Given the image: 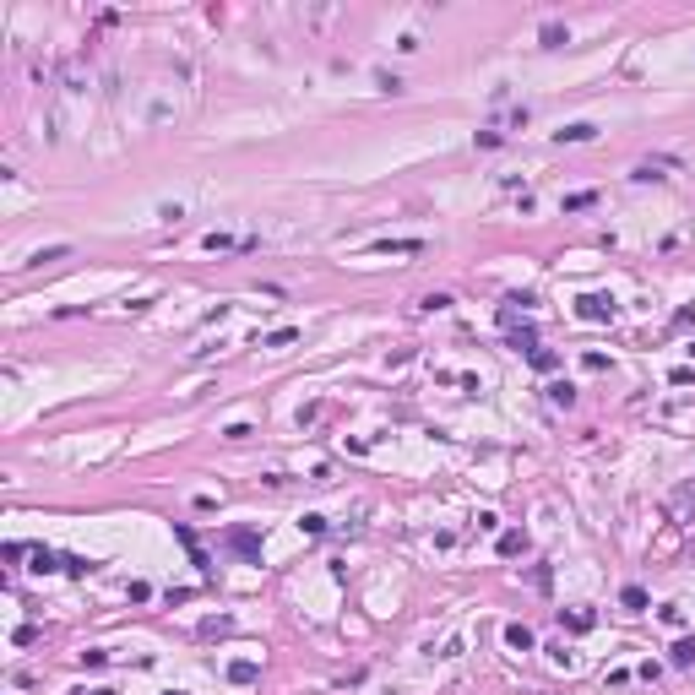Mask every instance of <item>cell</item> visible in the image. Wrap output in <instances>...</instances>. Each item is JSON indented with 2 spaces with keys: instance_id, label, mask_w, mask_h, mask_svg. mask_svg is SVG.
Instances as JSON below:
<instances>
[{
  "instance_id": "cell-1",
  "label": "cell",
  "mask_w": 695,
  "mask_h": 695,
  "mask_svg": "<svg viewBox=\"0 0 695 695\" xmlns=\"http://www.w3.org/2000/svg\"><path fill=\"white\" fill-rule=\"evenodd\" d=\"M576 315H581V320H614L619 305H614V299H598V294H587V299H576Z\"/></svg>"
},
{
  "instance_id": "cell-2",
  "label": "cell",
  "mask_w": 695,
  "mask_h": 695,
  "mask_svg": "<svg viewBox=\"0 0 695 695\" xmlns=\"http://www.w3.org/2000/svg\"><path fill=\"white\" fill-rule=\"evenodd\" d=\"M598 136V125H587V120H576V125H565V131H554V142L565 147V142H592Z\"/></svg>"
},
{
  "instance_id": "cell-3",
  "label": "cell",
  "mask_w": 695,
  "mask_h": 695,
  "mask_svg": "<svg viewBox=\"0 0 695 695\" xmlns=\"http://www.w3.org/2000/svg\"><path fill=\"white\" fill-rule=\"evenodd\" d=\"M229 548H233V554H255V548H261V533H250V527H233V533H229Z\"/></svg>"
},
{
  "instance_id": "cell-4",
  "label": "cell",
  "mask_w": 695,
  "mask_h": 695,
  "mask_svg": "<svg viewBox=\"0 0 695 695\" xmlns=\"http://www.w3.org/2000/svg\"><path fill=\"white\" fill-rule=\"evenodd\" d=\"M619 603H624L630 614H646V609H652V598H646L641 587H624V592H619Z\"/></svg>"
},
{
  "instance_id": "cell-5",
  "label": "cell",
  "mask_w": 695,
  "mask_h": 695,
  "mask_svg": "<svg viewBox=\"0 0 695 695\" xmlns=\"http://www.w3.org/2000/svg\"><path fill=\"white\" fill-rule=\"evenodd\" d=\"M505 646H511V652H533V630H527V624H511V630H505Z\"/></svg>"
},
{
  "instance_id": "cell-6",
  "label": "cell",
  "mask_w": 695,
  "mask_h": 695,
  "mask_svg": "<svg viewBox=\"0 0 695 695\" xmlns=\"http://www.w3.org/2000/svg\"><path fill=\"white\" fill-rule=\"evenodd\" d=\"M375 250H381V255H418L424 244H418V239H386V244H375Z\"/></svg>"
},
{
  "instance_id": "cell-7",
  "label": "cell",
  "mask_w": 695,
  "mask_h": 695,
  "mask_svg": "<svg viewBox=\"0 0 695 695\" xmlns=\"http://www.w3.org/2000/svg\"><path fill=\"white\" fill-rule=\"evenodd\" d=\"M255 674H261V668H255L250 657H239V663H229V679H233V685H250Z\"/></svg>"
},
{
  "instance_id": "cell-8",
  "label": "cell",
  "mask_w": 695,
  "mask_h": 695,
  "mask_svg": "<svg viewBox=\"0 0 695 695\" xmlns=\"http://www.w3.org/2000/svg\"><path fill=\"white\" fill-rule=\"evenodd\" d=\"M66 255H71V244H49V250H38L27 266H49V261H66Z\"/></svg>"
},
{
  "instance_id": "cell-9",
  "label": "cell",
  "mask_w": 695,
  "mask_h": 695,
  "mask_svg": "<svg viewBox=\"0 0 695 695\" xmlns=\"http://www.w3.org/2000/svg\"><path fill=\"white\" fill-rule=\"evenodd\" d=\"M565 38H570V33H565V27H559V22H543V44H548V49H559V44H565Z\"/></svg>"
},
{
  "instance_id": "cell-10",
  "label": "cell",
  "mask_w": 695,
  "mask_h": 695,
  "mask_svg": "<svg viewBox=\"0 0 695 695\" xmlns=\"http://www.w3.org/2000/svg\"><path fill=\"white\" fill-rule=\"evenodd\" d=\"M294 337H299V331H294V326H283V331H272V337H261V348H288Z\"/></svg>"
},
{
  "instance_id": "cell-11",
  "label": "cell",
  "mask_w": 695,
  "mask_h": 695,
  "mask_svg": "<svg viewBox=\"0 0 695 695\" xmlns=\"http://www.w3.org/2000/svg\"><path fill=\"white\" fill-rule=\"evenodd\" d=\"M695 663V641H679V646H674V668H690Z\"/></svg>"
},
{
  "instance_id": "cell-12",
  "label": "cell",
  "mask_w": 695,
  "mask_h": 695,
  "mask_svg": "<svg viewBox=\"0 0 695 695\" xmlns=\"http://www.w3.org/2000/svg\"><path fill=\"white\" fill-rule=\"evenodd\" d=\"M592 201H598V196H592V190H581V196H565V212H587V207H592Z\"/></svg>"
},
{
  "instance_id": "cell-13",
  "label": "cell",
  "mask_w": 695,
  "mask_h": 695,
  "mask_svg": "<svg viewBox=\"0 0 695 695\" xmlns=\"http://www.w3.org/2000/svg\"><path fill=\"white\" fill-rule=\"evenodd\" d=\"M60 565H66V570H71V576H87V570H92V559H81V554H66V559H60Z\"/></svg>"
},
{
  "instance_id": "cell-14",
  "label": "cell",
  "mask_w": 695,
  "mask_h": 695,
  "mask_svg": "<svg viewBox=\"0 0 695 695\" xmlns=\"http://www.w3.org/2000/svg\"><path fill=\"white\" fill-rule=\"evenodd\" d=\"M565 630H592V614H559Z\"/></svg>"
},
{
  "instance_id": "cell-15",
  "label": "cell",
  "mask_w": 695,
  "mask_h": 695,
  "mask_svg": "<svg viewBox=\"0 0 695 695\" xmlns=\"http://www.w3.org/2000/svg\"><path fill=\"white\" fill-rule=\"evenodd\" d=\"M527 359H533V364H538V370H554V364H559V359H554V353H548V348H533V353H527Z\"/></svg>"
},
{
  "instance_id": "cell-16",
  "label": "cell",
  "mask_w": 695,
  "mask_h": 695,
  "mask_svg": "<svg viewBox=\"0 0 695 695\" xmlns=\"http://www.w3.org/2000/svg\"><path fill=\"white\" fill-rule=\"evenodd\" d=\"M548 396H554V402H559V407H570V402H576V391L565 386V381H559V386H548Z\"/></svg>"
},
{
  "instance_id": "cell-17",
  "label": "cell",
  "mask_w": 695,
  "mask_h": 695,
  "mask_svg": "<svg viewBox=\"0 0 695 695\" xmlns=\"http://www.w3.org/2000/svg\"><path fill=\"white\" fill-rule=\"evenodd\" d=\"M500 554H522V533H505L500 538Z\"/></svg>"
},
{
  "instance_id": "cell-18",
  "label": "cell",
  "mask_w": 695,
  "mask_h": 695,
  "mask_svg": "<svg viewBox=\"0 0 695 695\" xmlns=\"http://www.w3.org/2000/svg\"><path fill=\"white\" fill-rule=\"evenodd\" d=\"M375 87H381V92H402V81L391 77V71H381V77H375Z\"/></svg>"
},
{
  "instance_id": "cell-19",
  "label": "cell",
  "mask_w": 695,
  "mask_h": 695,
  "mask_svg": "<svg viewBox=\"0 0 695 695\" xmlns=\"http://www.w3.org/2000/svg\"><path fill=\"white\" fill-rule=\"evenodd\" d=\"M92 695H114V690H92Z\"/></svg>"
},
{
  "instance_id": "cell-20",
  "label": "cell",
  "mask_w": 695,
  "mask_h": 695,
  "mask_svg": "<svg viewBox=\"0 0 695 695\" xmlns=\"http://www.w3.org/2000/svg\"><path fill=\"white\" fill-rule=\"evenodd\" d=\"M168 695H179V690H168Z\"/></svg>"
}]
</instances>
